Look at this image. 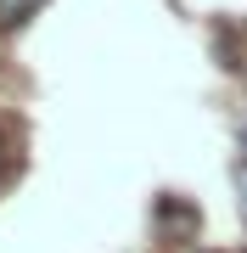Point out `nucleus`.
Segmentation results:
<instances>
[{
    "label": "nucleus",
    "mask_w": 247,
    "mask_h": 253,
    "mask_svg": "<svg viewBox=\"0 0 247 253\" xmlns=\"http://www.w3.org/2000/svg\"><path fill=\"white\" fill-rule=\"evenodd\" d=\"M236 191H242L236 203H242V219H247V163H242V169H236Z\"/></svg>",
    "instance_id": "nucleus-2"
},
{
    "label": "nucleus",
    "mask_w": 247,
    "mask_h": 253,
    "mask_svg": "<svg viewBox=\"0 0 247 253\" xmlns=\"http://www.w3.org/2000/svg\"><path fill=\"white\" fill-rule=\"evenodd\" d=\"M39 6H45V0H0V23H23V17H34Z\"/></svg>",
    "instance_id": "nucleus-1"
}]
</instances>
